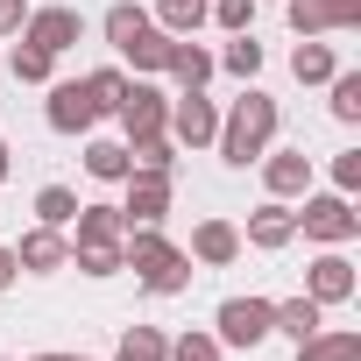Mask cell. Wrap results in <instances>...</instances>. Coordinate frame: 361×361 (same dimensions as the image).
<instances>
[{
    "instance_id": "cell-1",
    "label": "cell",
    "mask_w": 361,
    "mask_h": 361,
    "mask_svg": "<svg viewBox=\"0 0 361 361\" xmlns=\"http://www.w3.org/2000/svg\"><path fill=\"white\" fill-rule=\"evenodd\" d=\"M213 142H220V156H227L234 170L262 163V149L276 142V99L248 85V92H241V99H234V106L220 114V135H213Z\"/></svg>"
},
{
    "instance_id": "cell-2",
    "label": "cell",
    "mask_w": 361,
    "mask_h": 361,
    "mask_svg": "<svg viewBox=\"0 0 361 361\" xmlns=\"http://www.w3.org/2000/svg\"><path fill=\"white\" fill-rule=\"evenodd\" d=\"M121 262L142 276L149 298H177V290L192 283V255H185V248H170L156 227H128V234H121Z\"/></svg>"
},
{
    "instance_id": "cell-3",
    "label": "cell",
    "mask_w": 361,
    "mask_h": 361,
    "mask_svg": "<svg viewBox=\"0 0 361 361\" xmlns=\"http://www.w3.org/2000/svg\"><path fill=\"white\" fill-rule=\"evenodd\" d=\"M298 234L305 241H326V248H347L354 234H361V213H354V199L347 192H305V206H298Z\"/></svg>"
},
{
    "instance_id": "cell-4",
    "label": "cell",
    "mask_w": 361,
    "mask_h": 361,
    "mask_svg": "<svg viewBox=\"0 0 361 361\" xmlns=\"http://www.w3.org/2000/svg\"><path fill=\"white\" fill-rule=\"evenodd\" d=\"M213 326H220V333H213L220 347H262V340L276 333V305H269V298H227V305L213 312Z\"/></svg>"
},
{
    "instance_id": "cell-5",
    "label": "cell",
    "mask_w": 361,
    "mask_h": 361,
    "mask_svg": "<svg viewBox=\"0 0 361 361\" xmlns=\"http://www.w3.org/2000/svg\"><path fill=\"white\" fill-rule=\"evenodd\" d=\"M177 149H206L213 135H220V106L206 99V85H192V92H177L170 99V128H163Z\"/></svg>"
},
{
    "instance_id": "cell-6",
    "label": "cell",
    "mask_w": 361,
    "mask_h": 361,
    "mask_svg": "<svg viewBox=\"0 0 361 361\" xmlns=\"http://www.w3.org/2000/svg\"><path fill=\"white\" fill-rule=\"evenodd\" d=\"M121 185H128V206H121V220H128V227H163L177 177H170V170H128Z\"/></svg>"
},
{
    "instance_id": "cell-7",
    "label": "cell",
    "mask_w": 361,
    "mask_h": 361,
    "mask_svg": "<svg viewBox=\"0 0 361 361\" xmlns=\"http://www.w3.org/2000/svg\"><path fill=\"white\" fill-rule=\"evenodd\" d=\"M114 114H121L128 142H135V135H163V128H170V92H156L149 78H128V92H121Z\"/></svg>"
},
{
    "instance_id": "cell-8",
    "label": "cell",
    "mask_w": 361,
    "mask_h": 361,
    "mask_svg": "<svg viewBox=\"0 0 361 361\" xmlns=\"http://www.w3.org/2000/svg\"><path fill=\"white\" fill-rule=\"evenodd\" d=\"M283 15L298 36H333V29H361V0H283Z\"/></svg>"
},
{
    "instance_id": "cell-9",
    "label": "cell",
    "mask_w": 361,
    "mask_h": 361,
    "mask_svg": "<svg viewBox=\"0 0 361 361\" xmlns=\"http://www.w3.org/2000/svg\"><path fill=\"white\" fill-rule=\"evenodd\" d=\"M78 36H85V15L78 8H29V22H22V43H36L50 57H64Z\"/></svg>"
},
{
    "instance_id": "cell-10",
    "label": "cell",
    "mask_w": 361,
    "mask_h": 361,
    "mask_svg": "<svg viewBox=\"0 0 361 361\" xmlns=\"http://www.w3.org/2000/svg\"><path fill=\"white\" fill-rule=\"evenodd\" d=\"M43 114H50V128H57V135H85V128L99 121V99H92V85H85V78H57Z\"/></svg>"
},
{
    "instance_id": "cell-11",
    "label": "cell",
    "mask_w": 361,
    "mask_h": 361,
    "mask_svg": "<svg viewBox=\"0 0 361 361\" xmlns=\"http://www.w3.org/2000/svg\"><path fill=\"white\" fill-rule=\"evenodd\" d=\"M262 185H269V199H305L312 192V156L305 149H262Z\"/></svg>"
},
{
    "instance_id": "cell-12",
    "label": "cell",
    "mask_w": 361,
    "mask_h": 361,
    "mask_svg": "<svg viewBox=\"0 0 361 361\" xmlns=\"http://www.w3.org/2000/svg\"><path fill=\"white\" fill-rule=\"evenodd\" d=\"M241 241H248V248H269V255H276V248H290V241H298V206H290V199H269V206H255Z\"/></svg>"
},
{
    "instance_id": "cell-13",
    "label": "cell",
    "mask_w": 361,
    "mask_h": 361,
    "mask_svg": "<svg viewBox=\"0 0 361 361\" xmlns=\"http://www.w3.org/2000/svg\"><path fill=\"white\" fill-rule=\"evenodd\" d=\"M305 298H312V305H347V298H354V262H347L340 248H326V255L305 269Z\"/></svg>"
},
{
    "instance_id": "cell-14",
    "label": "cell",
    "mask_w": 361,
    "mask_h": 361,
    "mask_svg": "<svg viewBox=\"0 0 361 361\" xmlns=\"http://www.w3.org/2000/svg\"><path fill=\"white\" fill-rule=\"evenodd\" d=\"M15 262H22V269H36V276H57V269L71 262L64 227H29V234H22V248H15Z\"/></svg>"
},
{
    "instance_id": "cell-15",
    "label": "cell",
    "mask_w": 361,
    "mask_h": 361,
    "mask_svg": "<svg viewBox=\"0 0 361 361\" xmlns=\"http://www.w3.org/2000/svg\"><path fill=\"white\" fill-rule=\"evenodd\" d=\"M121 234H128L121 206H78L71 220V248H121Z\"/></svg>"
},
{
    "instance_id": "cell-16",
    "label": "cell",
    "mask_w": 361,
    "mask_h": 361,
    "mask_svg": "<svg viewBox=\"0 0 361 361\" xmlns=\"http://www.w3.org/2000/svg\"><path fill=\"white\" fill-rule=\"evenodd\" d=\"M234 255H241V227H234V220H199V227H192V262L227 269Z\"/></svg>"
},
{
    "instance_id": "cell-17",
    "label": "cell",
    "mask_w": 361,
    "mask_h": 361,
    "mask_svg": "<svg viewBox=\"0 0 361 361\" xmlns=\"http://www.w3.org/2000/svg\"><path fill=\"white\" fill-rule=\"evenodd\" d=\"M163 71H170L177 85H185V92H192V85H206V78H213L220 64H213V57H206V50L192 43V36H177V43H170V64H163Z\"/></svg>"
},
{
    "instance_id": "cell-18",
    "label": "cell",
    "mask_w": 361,
    "mask_h": 361,
    "mask_svg": "<svg viewBox=\"0 0 361 361\" xmlns=\"http://www.w3.org/2000/svg\"><path fill=\"white\" fill-rule=\"evenodd\" d=\"M170 43H177V36H163V29L149 22V29H135V36L121 43V57H128L135 71H163V64H170Z\"/></svg>"
},
{
    "instance_id": "cell-19",
    "label": "cell",
    "mask_w": 361,
    "mask_h": 361,
    "mask_svg": "<svg viewBox=\"0 0 361 361\" xmlns=\"http://www.w3.org/2000/svg\"><path fill=\"white\" fill-rule=\"evenodd\" d=\"M290 71H298V85H326V78L340 71V57H333V50H326L319 36H305V43L290 50Z\"/></svg>"
},
{
    "instance_id": "cell-20",
    "label": "cell",
    "mask_w": 361,
    "mask_h": 361,
    "mask_svg": "<svg viewBox=\"0 0 361 361\" xmlns=\"http://www.w3.org/2000/svg\"><path fill=\"white\" fill-rule=\"evenodd\" d=\"M319 326H326V305H312V298H283V305H276V333H290L298 347H305Z\"/></svg>"
},
{
    "instance_id": "cell-21",
    "label": "cell",
    "mask_w": 361,
    "mask_h": 361,
    "mask_svg": "<svg viewBox=\"0 0 361 361\" xmlns=\"http://www.w3.org/2000/svg\"><path fill=\"white\" fill-rule=\"evenodd\" d=\"M114 361H170V333L163 326H128L121 347H114Z\"/></svg>"
},
{
    "instance_id": "cell-22",
    "label": "cell",
    "mask_w": 361,
    "mask_h": 361,
    "mask_svg": "<svg viewBox=\"0 0 361 361\" xmlns=\"http://www.w3.org/2000/svg\"><path fill=\"white\" fill-rule=\"evenodd\" d=\"M163 36H199V22H206V0H156V15H149Z\"/></svg>"
},
{
    "instance_id": "cell-23",
    "label": "cell",
    "mask_w": 361,
    "mask_h": 361,
    "mask_svg": "<svg viewBox=\"0 0 361 361\" xmlns=\"http://www.w3.org/2000/svg\"><path fill=\"white\" fill-rule=\"evenodd\" d=\"M128 163H135V170H170V177H177V142H170V135H135V142H128Z\"/></svg>"
},
{
    "instance_id": "cell-24",
    "label": "cell",
    "mask_w": 361,
    "mask_h": 361,
    "mask_svg": "<svg viewBox=\"0 0 361 361\" xmlns=\"http://www.w3.org/2000/svg\"><path fill=\"white\" fill-rule=\"evenodd\" d=\"M78 220V192L71 185H43L36 192V227H71Z\"/></svg>"
},
{
    "instance_id": "cell-25",
    "label": "cell",
    "mask_w": 361,
    "mask_h": 361,
    "mask_svg": "<svg viewBox=\"0 0 361 361\" xmlns=\"http://www.w3.org/2000/svg\"><path fill=\"white\" fill-rule=\"evenodd\" d=\"M85 170L99 177V185H121V177L135 170V163H128V142H92V149H85Z\"/></svg>"
},
{
    "instance_id": "cell-26",
    "label": "cell",
    "mask_w": 361,
    "mask_h": 361,
    "mask_svg": "<svg viewBox=\"0 0 361 361\" xmlns=\"http://www.w3.org/2000/svg\"><path fill=\"white\" fill-rule=\"evenodd\" d=\"M8 71H15L22 85H50L57 57H50V50H36V43H15V50H8Z\"/></svg>"
},
{
    "instance_id": "cell-27",
    "label": "cell",
    "mask_w": 361,
    "mask_h": 361,
    "mask_svg": "<svg viewBox=\"0 0 361 361\" xmlns=\"http://www.w3.org/2000/svg\"><path fill=\"white\" fill-rule=\"evenodd\" d=\"M326 85H333V99H326V106H333V121H347V128H354V121H361V71H333Z\"/></svg>"
},
{
    "instance_id": "cell-28",
    "label": "cell",
    "mask_w": 361,
    "mask_h": 361,
    "mask_svg": "<svg viewBox=\"0 0 361 361\" xmlns=\"http://www.w3.org/2000/svg\"><path fill=\"white\" fill-rule=\"evenodd\" d=\"M220 71H234V78H241V85H248V78H255V71H262V43H255V36H248V29H241V36H234V43H227V57H220Z\"/></svg>"
},
{
    "instance_id": "cell-29",
    "label": "cell",
    "mask_w": 361,
    "mask_h": 361,
    "mask_svg": "<svg viewBox=\"0 0 361 361\" xmlns=\"http://www.w3.org/2000/svg\"><path fill=\"white\" fill-rule=\"evenodd\" d=\"M305 354H319V361H361V333H326V326H319V333L305 340Z\"/></svg>"
},
{
    "instance_id": "cell-30",
    "label": "cell",
    "mask_w": 361,
    "mask_h": 361,
    "mask_svg": "<svg viewBox=\"0 0 361 361\" xmlns=\"http://www.w3.org/2000/svg\"><path fill=\"white\" fill-rule=\"evenodd\" d=\"M85 85H92V99H99V114H114V106H121V92H128V71H114V64H99V71H85Z\"/></svg>"
},
{
    "instance_id": "cell-31",
    "label": "cell",
    "mask_w": 361,
    "mask_h": 361,
    "mask_svg": "<svg viewBox=\"0 0 361 361\" xmlns=\"http://www.w3.org/2000/svg\"><path fill=\"white\" fill-rule=\"evenodd\" d=\"M71 262H78L85 276H121V269H128L121 248H71Z\"/></svg>"
},
{
    "instance_id": "cell-32",
    "label": "cell",
    "mask_w": 361,
    "mask_h": 361,
    "mask_svg": "<svg viewBox=\"0 0 361 361\" xmlns=\"http://www.w3.org/2000/svg\"><path fill=\"white\" fill-rule=\"evenodd\" d=\"M206 15H213V22L227 29V36H241V29L255 22V0H213V8H206Z\"/></svg>"
},
{
    "instance_id": "cell-33",
    "label": "cell",
    "mask_w": 361,
    "mask_h": 361,
    "mask_svg": "<svg viewBox=\"0 0 361 361\" xmlns=\"http://www.w3.org/2000/svg\"><path fill=\"white\" fill-rule=\"evenodd\" d=\"M170 361H220V340L213 333H185V340H170Z\"/></svg>"
},
{
    "instance_id": "cell-34",
    "label": "cell",
    "mask_w": 361,
    "mask_h": 361,
    "mask_svg": "<svg viewBox=\"0 0 361 361\" xmlns=\"http://www.w3.org/2000/svg\"><path fill=\"white\" fill-rule=\"evenodd\" d=\"M333 192H347V199L361 192V149H340L333 156Z\"/></svg>"
},
{
    "instance_id": "cell-35",
    "label": "cell",
    "mask_w": 361,
    "mask_h": 361,
    "mask_svg": "<svg viewBox=\"0 0 361 361\" xmlns=\"http://www.w3.org/2000/svg\"><path fill=\"white\" fill-rule=\"evenodd\" d=\"M22 22H29V0H0V36H22Z\"/></svg>"
},
{
    "instance_id": "cell-36",
    "label": "cell",
    "mask_w": 361,
    "mask_h": 361,
    "mask_svg": "<svg viewBox=\"0 0 361 361\" xmlns=\"http://www.w3.org/2000/svg\"><path fill=\"white\" fill-rule=\"evenodd\" d=\"M15 269H22V262H15V248H0V290L15 283Z\"/></svg>"
},
{
    "instance_id": "cell-37",
    "label": "cell",
    "mask_w": 361,
    "mask_h": 361,
    "mask_svg": "<svg viewBox=\"0 0 361 361\" xmlns=\"http://www.w3.org/2000/svg\"><path fill=\"white\" fill-rule=\"evenodd\" d=\"M29 361H85V354H29Z\"/></svg>"
},
{
    "instance_id": "cell-38",
    "label": "cell",
    "mask_w": 361,
    "mask_h": 361,
    "mask_svg": "<svg viewBox=\"0 0 361 361\" xmlns=\"http://www.w3.org/2000/svg\"><path fill=\"white\" fill-rule=\"evenodd\" d=\"M0 177H8V142H0Z\"/></svg>"
},
{
    "instance_id": "cell-39",
    "label": "cell",
    "mask_w": 361,
    "mask_h": 361,
    "mask_svg": "<svg viewBox=\"0 0 361 361\" xmlns=\"http://www.w3.org/2000/svg\"><path fill=\"white\" fill-rule=\"evenodd\" d=\"M298 361H319V354H305V347H298Z\"/></svg>"
}]
</instances>
